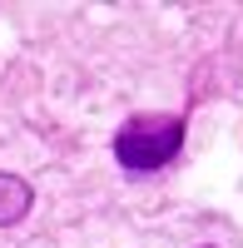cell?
<instances>
[{
	"mask_svg": "<svg viewBox=\"0 0 243 248\" xmlns=\"http://www.w3.org/2000/svg\"><path fill=\"white\" fill-rule=\"evenodd\" d=\"M184 149V119L179 114H134L114 134V159L124 169H164Z\"/></svg>",
	"mask_w": 243,
	"mask_h": 248,
	"instance_id": "6da1fadb",
	"label": "cell"
},
{
	"mask_svg": "<svg viewBox=\"0 0 243 248\" xmlns=\"http://www.w3.org/2000/svg\"><path fill=\"white\" fill-rule=\"evenodd\" d=\"M204 248H213V243H204Z\"/></svg>",
	"mask_w": 243,
	"mask_h": 248,
	"instance_id": "3957f363",
	"label": "cell"
},
{
	"mask_svg": "<svg viewBox=\"0 0 243 248\" xmlns=\"http://www.w3.org/2000/svg\"><path fill=\"white\" fill-rule=\"evenodd\" d=\"M30 203H35V189L25 179H15V174H0V229H10V223H20L30 214Z\"/></svg>",
	"mask_w": 243,
	"mask_h": 248,
	"instance_id": "7a4b0ae2",
	"label": "cell"
}]
</instances>
